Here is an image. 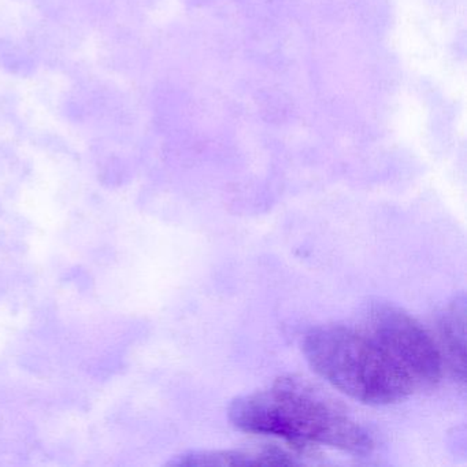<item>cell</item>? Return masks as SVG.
Here are the masks:
<instances>
[{"instance_id":"6da1fadb","label":"cell","mask_w":467,"mask_h":467,"mask_svg":"<svg viewBox=\"0 0 467 467\" xmlns=\"http://www.w3.org/2000/svg\"><path fill=\"white\" fill-rule=\"evenodd\" d=\"M232 425L245 433L278 437L294 445H325L354 455L373 451L371 434L337 401L308 379L280 377L229 404Z\"/></svg>"},{"instance_id":"7a4b0ae2","label":"cell","mask_w":467,"mask_h":467,"mask_svg":"<svg viewBox=\"0 0 467 467\" xmlns=\"http://www.w3.org/2000/svg\"><path fill=\"white\" fill-rule=\"evenodd\" d=\"M303 352L321 379L360 403L387 406L415 389L368 332L343 325L314 327L305 336Z\"/></svg>"},{"instance_id":"3957f363","label":"cell","mask_w":467,"mask_h":467,"mask_svg":"<svg viewBox=\"0 0 467 467\" xmlns=\"http://www.w3.org/2000/svg\"><path fill=\"white\" fill-rule=\"evenodd\" d=\"M366 332L417 388H429L441 379L444 359L431 333L392 303H371L366 314Z\"/></svg>"},{"instance_id":"277c9868","label":"cell","mask_w":467,"mask_h":467,"mask_svg":"<svg viewBox=\"0 0 467 467\" xmlns=\"http://www.w3.org/2000/svg\"><path fill=\"white\" fill-rule=\"evenodd\" d=\"M296 462L275 447L239 448V450L192 451L176 456L171 466H261L294 464Z\"/></svg>"},{"instance_id":"5b68a950","label":"cell","mask_w":467,"mask_h":467,"mask_svg":"<svg viewBox=\"0 0 467 467\" xmlns=\"http://www.w3.org/2000/svg\"><path fill=\"white\" fill-rule=\"evenodd\" d=\"M466 303L463 297L455 299L441 314L440 337H441L442 359L447 360L452 373L461 381L464 379V351H466Z\"/></svg>"}]
</instances>
